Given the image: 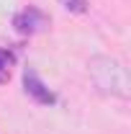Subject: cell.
Returning a JSON list of instances; mask_svg holds the SVG:
<instances>
[{"instance_id":"obj_1","label":"cell","mask_w":131,"mask_h":134,"mask_svg":"<svg viewBox=\"0 0 131 134\" xmlns=\"http://www.w3.org/2000/svg\"><path fill=\"white\" fill-rule=\"evenodd\" d=\"M90 77L103 96H113V98H129V77L121 62H116L113 57H93L90 59Z\"/></svg>"},{"instance_id":"obj_2","label":"cell","mask_w":131,"mask_h":134,"mask_svg":"<svg viewBox=\"0 0 131 134\" xmlns=\"http://www.w3.org/2000/svg\"><path fill=\"white\" fill-rule=\"evenodd\" d=\"M13 26H16L18 34H23V36H33V34L44 31V29L49 26V16H46L44 10L28 5V8L18 10L16 16H13Z\"/></svg>"},{"instance_id":"obj_3","label":"cell","mask_w":131,"mask_h":134,"mask_svg":"<svg viewBox=\"0 0 131 134\" xmlns=\"http://www.w3.org/2000/svg\"><path fill=\"white\" fill-rule=\"evenodd\" d=\"M23 88H26V93H28L36 103H44V106L57 103V96H54L49 88L39 80V75H36L33 67H26V70H23Z\"/></svg>"},{"instance_id":"obj_4","label":"cell","mask_w":131,"mask_h":134,"mask_svg":"<svg viewBox=\"0 0 131 134\" xmlns=\"http://www.w3.org/2000/svg\"><path fill=\"white\" fill-rule=\"evenodd\" d=\"M16 62V57H13V52L8 49H0V85H5L10 80V67Z\"/></svg>"},{"instance_id":"obj_5","label":"cell","mask_w":131,"mask_h":134,"mask_svg":"<svg viewBox=\"0 0 131 134\" xmlns=\"http://www.w3.org/2000/svg\"><path fill=\"white\" fill-rule=\"evenodd\" d=\"M69 13H87V0H59Z\"/></svg>"}]
</instances>
